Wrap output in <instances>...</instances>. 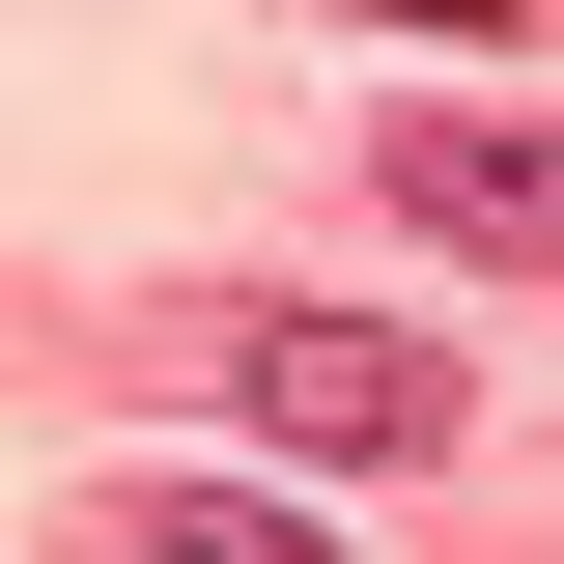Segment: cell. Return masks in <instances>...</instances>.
<instances>
[{
	"mask_svg": "<svg viewBox=\"0 0 564 564\" xmlns=\"http://www.w3.org/2000/svg\"><path fill=\"white\" fill-rule=\"evenodd\" d=\"M170 367H198L254 452H311V480H423V452L480 423V367L395 339V311H170Z\"/></svg>",
	"mask_w": 564,
	"mask_h": 564,
	"instance_id": "1",
	"label": "cell"
},
{
	"mask_svg": "<svg viewBox=\"0 0 564 564\" xmlns=\"http://www.w3.org/2000/svg\"><path fill=\"white\" fill-rule=\"evenodd\" d=\"M395 226H452V254L564 282V141H536V113H395Z\"/></svg>",
	"mask_w": 564,
	"mask_h": 564,
	"instance_id": "2",
	"label": "cell"
},
{
	"mask_svg": "<svg viewBox=\"0 0 564 564\" xmlns=\"http://www.w3.org/2000/svg\"><path fill=\"white\" fill-rule=\"evenodd\" d=\"M141 564H339L311 508H226V480H141Z\"/></svg>",
	"mask_w": 564,
	"mask_h": 564,
	"instance_id": "3",
	"label": "cell"
}]
</instances>
